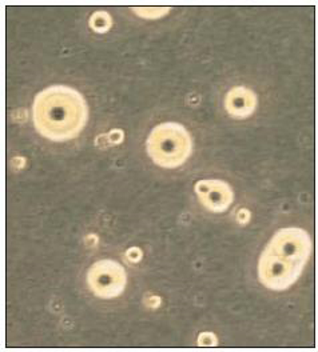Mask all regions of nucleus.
<instances>
[{
    "label": "nucleus",
    "instance_id": "nucleus-1",
    "mask_svg": "<svg viewBox=\"0 0 318 352\" xmlns=\"http://www.w3.org/2000/svg\"><path fill=\"white\" fill-rule=\"evenodd\" d=\"M89 109L75 88L55 85L42 89L34 99L32 120L36 131L52 142L76 138L85 129Z\"/></svg>",
    "mask_w": 318,
    "mask_h": 352
},
{
    "label": "nucleus",
    "instance_id": "nucleus-2",
    "mask_svg": "<svg viewBox=\"0 0 318 352\" xmlns=\"http://www.w3.org/2000/svg\"><path fill=\"white\" fill-rule=\"evenodd\" d=\"M146 150L156 164L163 168H177L191 155L193 139L181 123L165 122L150 132Z\"/></svg>",
    "mask_w": 318,
    "mask_h": 352
},
{
    "label": "nucleus",
    "instance_id": "nucleus-3",
    "mask_svg": "<svg viewBox=\"0 0 318 352\" xmlns=\"http://www.w3.org/2000/svg\"><path fill=\"white\" fill-rule=\"evenodd\" d=\"M304 263L292 262L264 250L258 262V276L264 286L273 291H284L293 286L301 276Z\"/></svg>",
    "mask_w": 318,
    "mask_h": 352
},
{
    "label": "nucleus",
    "instance_id": "nucleus-4",
    "mask_svg": "<svg viewBox=\"0 0 318 352\" xmlns=\"http://www.w3.org/2000/svg\"><path fill=\"white\" fill-rule=\"evenodd\" d=\"M87 283L95 296L113 299L123 294L127 285V275L122 264L113 259H102L89 268Z\"/></svg>",
    "mask_w": 318,
    "mask_h": 352
},
{
    "label": "nucleus",
    "instance_id": "nucleus-5",
    "mask_svg": "<svg viewBox=\"0 0 318 352\" xmlns=\"http://www.w3.org/2000/svg\"><path fill=\"white\" fill-rule=\"evenodd\" d=\"M312 248L310 235L305 230L289 227L277 231L265 250L288 261L306 264Z\"/></svg>",
    "mask_w": 318,
    "mask_h": 352
},
{
    "label": "nucleus",
    "instance_id": "nucleus-6",
    "mask_svg": "<svg viewBox=\"0 0 318 352\" xmlns=\"http://www.w3.org/2000/svg\"><path fill=\"white\" fill-rule=\"evenodd\" d=\"M195 192L202 206L211 212H225L234 200V192L226 182L220 179L200 180Z\"/></svg>",
    "mask_w": 318,
    "mask_h": 352
},
{
    "label": "nucleus",
    "instance_id": "nucleus-7",
    "mask_svg": "<svg viewBox=\"0 0 318 352\" xmlns=\"http://www.w3.org/2000/svg\"><path fill=\"white\" fill-rule=\"evenodd\" d=\"M225 109L235 119L249 118L257 109V95L244 86L231 88L225 96Z\"/></svg>",
    "mask_w": 318,
    "mask_h": 352
},
{
    "label": "nucleus",
    "instance_id": "nucleus-8",
    "mask_svg": "<svg viewBox=\"0 0 318 352\" xmlns=\"http://www.w3.org/2000/svg\"><path fill=\"white\" fill-rule=\"evenodd\" d=\"M112 16L106 11H96L91 15L90 25L91 28L96 32H106L112 27Z\"/></svg>",
    "mask_w": 318,
    "mask_h": 352
},
{
    "label": "nucleus",
    "instance_id": "nucleus-9",
    "mask_svg": "<svg viewBox=\"0 0 318 352\" xmlns=\"http://www.w3.org/2000/svg\"><path fill=\"white\" fill-rule=\"evenodd\" d=\"M133 11L142 18H150V19H157L163 16L170 11L169 7H134Z\"/></svg>",
    "mask_w": 318,
    "mask_h": 352
},
{
    "label": "nucleus",
    "instance_id": "nucleus-10",
    "mask_svg": "<svg viewBox=\"0 0 318 352\" xmlns=\"http://www.w3.org/2000/svg\"><path fill=\"white\" fill-rule=\"evenodd\" d=\"M198 344L201 347H215L217 346V339L214 333H201L200 339H198Z\"/></svg>",
    "mask_w": 318,
    "mask_h": 352
}]
</instances>
